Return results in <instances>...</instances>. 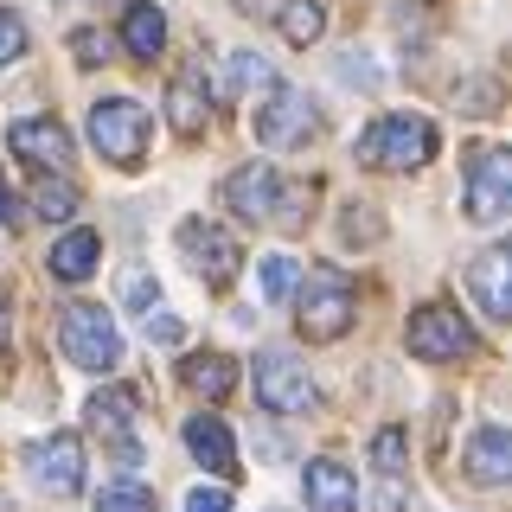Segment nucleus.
<instances>
[{
    "instance_id": "f257e3e1",
    "label": "nucleus",
    "mask_w": 512,
    "mask_h": 512,
    "mask_svg": "<svg viewBox=\"0 0 512 512\" xmlns=\"http://www.w3.org/2000/svg\"><path fill=\"white\" fill-rule=\"evenodd\" d=\"M352 314H359V288L346 282V269H308V276L295 282V327L301 340L327 346L340 340L352 327Z\"/></svg>"
},
{
    "instance_id": "f03ea898",
    "label": "nucleus",
    "mask_w": 512,
    "mask_h": 512,
    "mask_svg": "<svg viewBox=\"0 0 512 512\" xmlns=\"http://www.w3.org/2000/svg\"><path fill=\"white\" fill-rule=\"evenodd\" d=\"M352 154H359L365 167H378V173H416V167L436 160V122L429 116H378L359 135Z\"/></svg>"
},
{
    "instance_id": "7ed1b4c3",
    "label": "nucleus",
    "mask_w": 512,
    "mask_h": 512,
    "mask_svg": "<svg viewBox=\"0 0 512 512\" xmlns=\"http://www.w3.org/2000/svg\"><path fill=\"white\" fill-rule=\"evenodd\" d=\"M58 346H64V359L84 365V372H116V365H122L116 314L96 308V301H77V308H64V320H58Z\"/></svg>"
},
{
    "instance_id": "20e7f679",
    "label": "nucleus",
    "mask_w": 512,
    "mask_h": 512,
    "mask_svg": "<svg viewBox=\"0 0 512 512\" xmlns=\"http://www.w3.org/2000/svg\"><path fill=\"white\" fill-rule=\"evenodd\" d=\"M148 109L135 103V96H103V103H90V141L103 160H116V167H141V154H148Z\"/></svg>"
},
{
    "instance_id": "39448f33",
    "label": "nucleus",
    "mask_w": 512,
    "mask_h": 512,
    "mask_svg": "<svg viewBox=\"0 0 512 512\" xmlns=\"http://www.w3.org/2000/svg\"><path fill=\"white\" fill-rule=\"evenodd\" d=\"M314 128H320V116H314L308 90H295V84H269V96L256 103V141L276 148V154L282 148H308Z\"/></svg>"
},
{
    "instance_id": "423d86ee",
    "label": "nucleus",
    "mask_w": 512,
    "mask_h": 512,
    "mask_svg": "<svg viewBox=\"0 0 512 512\" xmlns=\"http://www.w3.org/2000/svg\"><path fill=\"white\" fill-rule=\"evenodd\" d=\"M461 212H468L474 224H500V218L512 212V154H506V148H474V154H468Z\"/></svg>"
},
{
    "instance_id": "0eeeda50",
    "label": "nucleus",
    "mask_w": 512,
    "mask_h": 512,
    "mask_svg": "<svg viewBox=\"0 0 512 512\" xmlns=\"http://www.w3.org/2000/svg\"><path fill=\"white\" fill-rule=\"evenodd\" d=\"M180 256L192 263V276L212 282V288H224L237 269H244V250H237V237L224 231V224H212V218H186V224H180Z\"/></svg>"
},
{
    "instance_id": "6e6552de",
    "label": "nucleus",
    "mask_w": 512,
    "mask_h": 512,
    "mask_svg": "<svg viewBox=\"0 0 512 512\" xmlns=\"http://www.w3.org/2000/svg\"><path fill=\"white\" fill-rule=\"evenodd\" d=\"M404 340H410L416 359L442 365V359H461V352H474V327L461 320V308H448V301H429V308L410 314Z\"/></svg>"
},
{
    "instance_id": "1a4fd4ad",
    "label": "nucleus",
    "mask_w": 512,
    "mask_h": 512,
    "mask_svg": "<svg viewBox=\"0 0 512 512\" xmlns=\"http://www.w3.org/2000/svg\"><path fill=\"white\" fill-rule=\"evenodd\" d=\"M256 404L276 410V416H295V410H314V378L295 352H263L256 359Z\"/></svg>"
},
{
    "instance_id": "9d476101",
    "label": "nucleus",
    "mask_w": 512,
    "mask_h": 512,
    "mask_svg": "<svg viewBox=\"0 0 512 512\" xmlns=\"http://www.w3.org/2000/svg\"><path fill=\"white\" fill-rule=\"evenodd\" d=\"M135 391H122V384H116V391H96L90 397V429H96V436H103V448H109V455H116L122 461V468H135V461H141V436H135Z\"/></svg>"
},
{
    "instance_id": "9b49d317",
    "label": "nucleus",
    "mask_w": 512,
    "mask_h": 512,
    "mask_svg": "<svg viewBox=\"0 0 512 512\" xmlns=\"http://www.w3.org/2000/svg\"><path fill=\"white\" fill-rule=\"evenodd\" d=\"M26 468H32V480H39L45 493L71 500V493H84V442L58 429V436H45V442L26 448Z\"/></svg>"
},
{
    "instance_id": "f8f14e48",
    "label": "nucleus",
    "mask_w": 512,
    "mask_h": 512,
    "mask_svg": "<svg viewBox=\"0 0 512 512\" xmlns=\"http://www.w3.org/2000/svg\"><path fill=\"white\" fill-rule=\"evenodd\" d=\"M224 205H231L244 224H276V212H282V173L269 167V160L237 167L231 180H224Z\"/></svg>"
},
{
    "instance_id": "ddd939ff",
    "label": "nucleus",
    "mask_w": 512,
    "mask_h": 512,
    "mask_svg": "<svg viewBox=\"0 0 512 512\" xmlns=\"http://www.w3.org/2000/svg\"><path fill=\"white\" fill-rule=\"evenodd\" d=\"M7 148L20 154L26 167L58 173V180H64V167H71V135H64L52 116H26V122H13V128H7Z\"/></svg>"
},
{
    "instance_id": "4468645a",
    "label": "nucleus",
    "mask_w": 512,
    "mask_h": 512,
    "mask_svg": "<svg viewBox=\"0 0 512 512\" xmlns=\"http://www.w3.org/2000/svg\"><path fill=\"white\" fill-rule=\"evenodd\" d=\"M468 295L480 301V314H487V320H512V250L506 244L480 250L474 263H468Z\"/></svg>"
},
{
    "instance_id": "2eb2a0df",
    "label": "nucleus",
    "mask_w": 512,
    "mask_h": 512,
    "mask_svg": "<svg viewBox=\"0 0 512 512\" xmlns=\"http://www.w3.org/2000/svg\"><path fill=\"white\" fill-rule=\"evenodd\" d=\"M301 493H308V512H359V480L333 455H320V461L301 468Z\"/></svg>"
},
{
    "instance_id": "dca6fc26",
    "label": "nucleus",
    "mask_w": 512,
    "mask_h": 512,
    "mask_svg": "<svg viewBox=\"0 0 512 512\" xmlns=\"http://www.w3.org/2000/svg\"><path fill=\"white\" fill-rule=\"evenodd\" d=\"M186 455L199 461V468L224 474V480L237 474V442H231V429H224V416H186Z\"/></svg>"
},
{
    "instance_id": "f3484780",
    "label": "nucleus",
    "mask_w": 512,
    "mask_h": 512,
    "mask_svg": "<svg viewBox=\"0 0 512 512\" xmlns=\"http://www.w3.org/2000/svg\"><path fill=\"white\" fill-rule=\"evenodd\" d=\"M461 468H468V480H480V487H506L512 480V436L506 429H474Z\"/></svg>"
},
{
    "instance_id": "a211bd4d",
    "label": "nucleus",
    "mask_w": 512,
    "mask_h": 512,
    "mask_svg": "<svg viewBox=\"0 0 512 512\" xmlns=\"http://www.w3.org/2000/svg\"><path fill=\"white\" fill-rule=\"evenodd\" d=\"M167 122H173V135H186V141L205 135V122H212V103H205L199 71H180V77L167 84Z\"/></svg>"
},
{
    "instance_id": "6ab92c4d",
    "label": "nucleus",
    "mask_w": 512,
    "mask_h": 512,
    "mask_svg": "<svg viewBox=\"0 0 512 512\" xmlns=\"http://www.w3.org/2000/svg\"><path fill=\"white\" fill-rule=\"evenodd\" d=\"M122 45H128V58H160V45H167V13H160L154 0H128Z\"/></svg>"
},
{
    "instance_id": "aec40b11",
    "label": "nucleus",
    "mask_w": 512,
    "mask_h": 512,
    "mask_svg": "<svg viewBox=\"0 0 512 512\" xmlns=\"http://www.w3.org/2000/svg\"><path fill=\"white\" fill-rule=\"evenodd\" d=\"M96 256H103V237H96V231H64L52 244V276L58 282H84L96 269Z\"/></svg>"
},
{
    "instance_id": "412c9836",
    "label": "nucleus",
    "mask_w": 512,
    "mask_h": 512,
    "mask_svg": "<svg viewBox=\"0 0 512 512\" xmlns=\"http://www.w3.org/2000/svg\"><path fill=\"white\" fill-rule=\"evenodd\" d=\"M180 378H186V391H199V397H231L237 391V365L224 359V352H192L180 365Z\"/></svg>"
},
{
    "instance_id": "4be33fe9",
    "label": "nucleus",
    "mask_w": 512,
    "mask_h": 512,
    "mask_svg": "<svg viewBox=\"0 0 512 512\" xmlns=\"http://www.w3.org/2000/svg\"><path fill=\"white\" fill-rule=\"evenodd\" d=\"M276 26H282L288 45H314L320 32H327V7H320V0H282V7H276Z\"/></svg>"
},
{
    "instance_id": "5701e85b",
    "label": "nucleus",
    "mask_w": 512,
    "mask_h": 512,
    "mask_svg": "<svg viewBox=\"0 0 512 512\" xmlns=\"http://www.w3.org/2000/svg\"><path fill=\"white\" fill-rule=\"evenodd\" d=\"M32 212H39L45 224H64V218L77 212V186H71V180H52V173H45V180L32 186Z\"/></svg>"
},
{
    "instance_id": "b1692460",
    "label": "nucleus",
    "mask_w": 512,
    "mask_h": 512,
    "mask_svg": "<svg viewBox=\"0 0 512 512\" xmlns=\"http://www.w3.org/2000/svg\"><path fill=\"white\" fill-rule=\"evenodd\" d=\"M256 282H263V301H288V295H295V282H301V263H295V256H263Z\"/></svg>"
},
{
    "instance_id": "393cba45",
    "label": "nucleus",
    "mask_w": 512,
    "mask_h": 512,
    "mask_svg": "<svg viewBox=\"0 0 512 512\" xmlns=\"http://www.w3.org/2000/svg\"><path fill=\"white\" fill-rule=\"evenodd\" d=\"M96 512H154V493L135 487V480H116V487L96 493Z\"/></svg>"
},
{
    "instance_id": "a878e982",
    "label": "nucleus",
    "mask_w": 512,
    "mask_h": 512,
    "mask_svg": "<svg viewBox=\"0 0 512 512\" xmlns=\"http://www.w3.org/2000/svg\"><path fill=\"white\" fill-rule=\"evenodd\" d=\"M256 84H276V77H269V58H256V52H231V96H250Z\"/></svg>"
},
{
    "instance_id": "bb28decb",
    "label": "nucleus",
    "mask_w": 512,
    "mask_h": 512,
    "mask_svg": "<svg viewBox=\"0 0 512 512\" xmlns=\"http://www.w3.org/2000/svg\"><path fill=\"white\" fill-rule=\"evenodd\" d=\"M372 461H378V474H384V480H397V474H404V429H378Z\"/></svg>"
},
{
    "instance_id": "cd10ccee",
    "label": "nucleus",
    "mask_w": 512,
    "mask_h": 512,
    "mask_svg": "<svg viewBox=\"0 0 512 512\" xmlns=\"http://www.w3.org/2000/svg\"><path fill=\"white\" fill-rule=\"evenodd\" d=\"M122 301H128L135 314H154V308H160V282L148 276V269H128V282H122Z\"/></svg>"
},
{
    "instance_id": "c85d7f7f",
    "label": "nucleus",
    "mask_w": 512,
    "mask_h": 512,
    "mask_svg": "<svg viewBox=\"0 0 512 512\" xmlns=\"http://www.w3.org/2000/svg\"><path fill=\"white\" fill-rule=\"evenodd\" d=\"M13 58H26V20L13 7H0V64H13Z\"/></svg>"
},
{
    "instance_id": "c756f323",
    "label": "nucleus",
    "mask_w": 512,
    "mask_h": 512,
    "mask_svg": "<svg viewBox=\"0 0 512 512\" xmlns=\"http://www.w3.org/2000/svg\"><path fill=\"white\" fill-rule=\"evenodd\" d=\"M71 52H77V64H109V39L103 32H77Z\"/></svg>"
},
{
    "instance_id": "7c9ffc66",
    "label": "nucleus",
    "mask_w": 512,
    "mask_h": 512,
    "mask_svg": "<svg viewBox=\"0 0 512 512\" xmlns=\"http://www.w3.org/2000/svg\"><path fill=\"white\" fill-rule=\"evenodd\" d=\"M186 512H231V493H224V487H199L186 500Z\"/></svg>"
},
{
    "instance_id": "2f4dec72",
    "label": "nucleus",
    "mask_w": 512,
    "mask_h": 512,
    "mask_svg": "<svg viewBox=\"0 0 512 512\" xmlns=\"http://www.w3.org/2000/svg\"><path fill=\"white\" fill-rule=\"evenodd\" d=\"M141 320H148V340H167V346L180 340V320H173V314H160V308H154V314H141Z\"/></svg>"
},
{
    "instance_id": "473e14b6",
    "label": "nucleus",
    "mask_w": 512,
    "mask_h": 512,
    "mask_svg": "<svg viewBox=\"0 0 512 512\" xmlns=\"http://www.w3.org/2000/svg\"><path fill=\"white\" fill-rule=\"evenodd\" d=\"M237 13H276V0H237Z\"/></svg>"
},
{
    "instance_id": "72a5a7b5",
    "label": "nucleus",
    "mask_w": 512,
    "mask_h": 512,
    "mask_svg": "<svg viewBox=\"0 0 512 512\" xmlns=\"http://www.w3.org/2000/svg\"><path fill=\"white\" fill-rule=\"evenodd\" d=\"M0 218H7V224L20 218V212H13V199H7V186H0Z\"/></svg>"
},
{
    "instance_id": "f704fd0d",
    "label": "nucleus",
    "mask_w": 512,
    "mask_h": 512,
    "mask_svg": "<svg viewBox=\"0 0 512 512\" xmlns=\"http://www.w3.org/2000/svg\"><path fill=\"white\" fill-rule=\"evenodd\" d=\"M0 346H7V301H0Z\"/></svg>"
},
{
    "instance_id": "c9c22d12",
    "label": "nucleus",
    "mask_w": 512,
    "mask_h": 512,
    "mask_svg": "<svg viewBox=\"0 0 512 512\" xmlns=\"http://www.w3.org/2000/svg\"><path fill=\"white\" fill-rule=\"evenodd\" d=\"M276 512H282V506H276Z\"/></svg>"
}]
</instances>
